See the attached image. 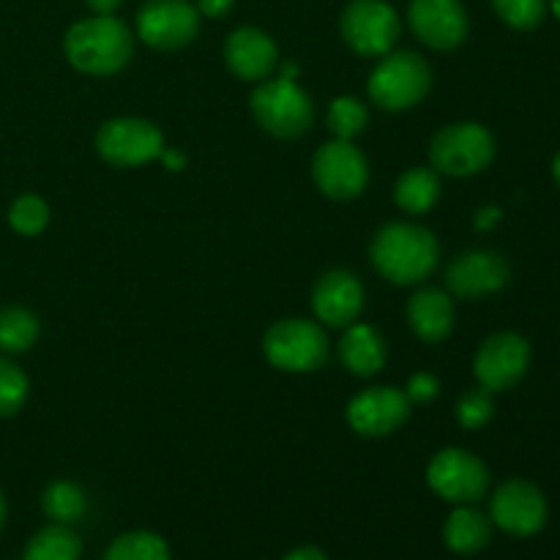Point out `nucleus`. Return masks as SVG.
I'll use <instances>...</instances> for the list:
<instances>
[{"label": "nucleus", "mask_w": 560, "mask_h": 560, "mask_svg": "<svg viewBox=\"0 0 560 560\" xmlns=\"http://www.w3.org/2000/svg\"><path fill=\"white\" fill-rule=\"evenodd\" d=\"M372 266L383 279L394 284H421L438 266L441 246L421 224L392 222L383 224L370 246Z\"/></svg>", "instance_id": "1"}, {"label": "nucleus", "mask_w": 560, "mask_h": 560, "mask_svg": "<svg viewBox=\"0 0 560 560\" xmlns=\"http://www.w3.org/2000/svg\"><path fill=\"white\" fill-rule=\"evenodd\" d=\"M69 63L82 74L107 77L124 69L135 55V36L113 14H96L74 22L63 38Z\"/></svg>", "instance_id": "2"}, {"label": "nucleus", "mask_w": 560, "mask_h": 560, "mask_svg": "<svg viewBox=\"0 0 560 560\" xmlns=\"http://www.w3.org/2000/svg\"><path fill=\"white\" fill-rule=\"evenodd\" d=\"M366 88L377 107L388 113H402V109L416 107L430 93L432 69L419 52H410V49L388 52L372 69Z\"/></svg>", "instance_id": "3"}, {"label": "nucleus", "mask_w": 560, "mask_h": 560, "mask_svg": "<svg viewBox=\"0 0 560 560\" xmlns=\"http://www.w3.org/2000/svg\"><path fill=\"white\" fill-rule=\"evenodd\" d=\"M252 115L268 135L279 140H295L306 135L315 120V107L306 96L304 88L295 80L279 77V80H266L252 91Z\"/></svg>", "instance_id": "4"}, {"label": "nucleus", "mask_w": 560, "mask_h": 560, "mask_svg": "<svg viewBox=\"0 0 560 560\" xmlns=\"http://www.w3.org/2000/svg\"><path fill=\"white\" fill-rule=\"evenodd\" d=\"M262 353L282 372H315L328 361V337L317 323L288 317L268 328Z\"/></svg>", "instance_id": "5"}, {"label": "nucleus", "mask_w": 560, "mask_h": 560, "mask_svg": "<svg viewBox=\"0 0 560 560\" xmlns=\"http://www.w3.org/2000/svg\"><path fill=\"white\" fill-rule=\"evenodd\" d=\"M430 159L435 173L468 178L490 167L495 159V140L481 124H452L443 126L430 142Z\"/></svg>", "instance_id": "6"}, {"label": "nucleus", "mask_w": 560, "mask_h": 560, "mask_svg": "<svg viewBox=\"0 0 560 560\" xmlns=\"http://www.w3.org/2000/svg\"><path fill=\"white\" fill-rule=\"evenodd\" d=\"M427 485L454 506H476L490 490V468L468 448H443L427 465Z\"/></svg>", "instance_id": "7"}, {"label": "nucleus", "mask_w": 560, "mask_h": 560, "mask_svg": "<svg viewBox=\"0 0 560 560\" xmlns=\"http://www.w3.org/2000/svg\"><path fill=\"white\" fill-rule=\"evenodd\" d=\"M345 44L364 58H383L399 38V16L386 0H353L339 20Z\"/></svg>", "instance_id": "8"}, {"label": "nucleus", "mask_w": 560, "mask_h": 560, "mask_svg": "<svg viewBox=\"0 0 560 560\" xmlns=\"http://www.w3.org/2000/svg\"><path fill=\"white\" fill-rule=\"evenodd\" d=\"M164 135L142 118H113L96 131V151L113 167H140L156 162L164 151Z\"/></svg>", "instance_id": "9"}, {"label": "nucleus", "mask_w": 560, "mask_h": 560, "mask_svg": "<svg viewBox=\"0 0 560 560\" xmlns=\"http://www.w3.org/2000/svg\"><path fill=\"white\" fill-rule=\"evenodd\" d=\"M312 178L331 200H353L370 184V164L353 140L326 142L312 159Z\"/></svg>", "instance_id": "10"}, {"label": "nucleus", "mask_w": 560, "mask_h": 560, "mask_svg": "<svg viewBox=\"0 0 560 560\" xmlns=\"http://www.w3.org/2000/svg\"><path fill=\"white\" fill-rule=\"evenodd\" d=\"M547 498L534 481L509 479L492 492L490 498V520L492 525L517 539H530L547 525Z\"/></svg>", "instance_id": "11"}, {"label": "nucleus", "mask_w": 560, "mask_h": 560, "mask_svg": "<svg viewBox=\"0 0 560 560\" xmlns=\"http://www.w3.org/2000/svg\"><path fill=\"white\" fill-rule=\"evenodd\" d=\"M530 366L528 339L514 331H498L481 342L474 359V375L490 394L509 392L525 377Z\"/></svg>", "instance_id": "12"}, {"label": "nucleus", "mask_w": 560, "mask_h": 560, "mask_svg": "<svg viewBox=\"0 0 560 560\" xmlns=\"http://www.w3.org/2000/svg\"><path fill=\"white\" fill-rule=\"evenodd\" d=\"M137 33L153 49H180L200 33V11L189 0H145Z\"/></svg>", "instance_id": "13"}, {"label": "nucleus", "mask_w": 560, "mask_h": 560, "mask_svg": "<svg viewBox=\"0 0 560 560\" xmlns=\"http://www.w3.org/2000/svg\"><path fill=\"white\" fill-rule=\"evenodd\" d=\"M408 20L416 38L441 52L457 49L470 31L468 11L459 0H410Z\"/></svg>", "instance_id": "14"}, {"label": "nucleus", "mask_w": 560, "mask_h": 560, "mask_svg": "<svg viewBox=\"0 0 560 560\" xmlns=\"http://www.w3.org/2000/svg\"><path fill=\"white\" fill-rule=\"evenodd\" d=\"M509 262L501 252L470 249L454 257L446 268V288L457 299H485L509 284Z\"/></svg>", "instance_id": "15"}, {"label": "nucleus", "mask_w": 560, "mask_h": 560, "mask_svg": "<svg viewBox=\"0 0 560 560\" xmlns=\"http://www.w3.org/2000/svg\"><path fill=\"white\" fill-rule=\"evenodd\" d=\"M410 399L402 388L375 386L348 405V424L364 438H386L408 421Z\"/></svg>", "instance_id": "16"}, {"label": "nucleus", "mask_w": 560, "mask_h": 560, "mask_svg": "<svg viewBox=\"0 0 560 560\" xmlns=\"http://www.w3.org/2000/svg\"><path fill=\"white\" fill-rule=\"evenodd\" d=\"M312 310L317 320L331 328H348L364 310V288L350 271H328L312 290Z\"/></svg>", "instance_id": "17"}, {"label": "nucleus", "mask_w": 560, "mask_h": 560, "mask_svg": "<svg viewBox=\"0 0 560 560\" xmlns=\"http://www.w3.org/2000/svg\"><path fill=\"white\" fill-rule=\"evenodd\" d=\"M277 44L260 27L244 25L233 31L224 44V63L233 71L238 80L246 82H260L268 80L273 69H277Z\"/></svg>", "instance_id": "18"}, {"label": "nucleus", "mask_w": 560, "mask_h": 560, "mask_svg": "<svg viewBox=\"0 0 560 560\" xmlns=\"http://www.w3.org/2000/svg\"><path fill=\"white\" fill-rule=\"evenodd\" d=\"M408 323L421 342H443L454 331L452 295L441 288H421L408 304Z\"/></svg>", "instance_id": "19"}, {"label": "nucleus", "mask_w": 560, "mask_h": 560, "mask_svg": "<svg viewBox=\"0 0 560 560\" xmlns=\"http://www.w3.org/2000/svg\"><path fill=\"white\" fill-rule=\"evenodd\" d=\"M339 359H342L345 370L353 375L372 377L386 364V342L377 328L366 326V323H350L339 342Z\"/></svg>", "instance_id": "20"}, {"label": "nucleus", "mask_w": 560, "mask_h": 560, "mask_svg": "<svg viewBox=\"0 0 560 560\" xmlns=\"http://www.w3.org/2000/svg\"><path fill=\"white\" fill-rule=\"evenodd\" d=\"M443 541L457 556H479L492 541V520L476 506H457L443 525Z\"/></svg>", "instance_id": "21"}, {"label": "nucleus", "mask_w": 560, "mask_h": 560, "mask_svg": "<svg viewBox=\"0 0 560 560\" xmlns=\"http://www.w3.org/2000/svg\"><path fill=\"white\" fill-rule=\"evenodd\" d=\"M441 197V178L430 167H410L394 186V200L405 213H427Z\"/></svg>", "instance_id": "22"}, {"label": "nucleus", "mask_w": 560, "mask_h": 560, "mask_svg": "<svg viewBox=\"0 0 560 560\" xmlns=\"http://www.w3.org/2000/svg\"><path fill=\"white\" fill-rule=\"evenodd\" d=\"M82 541L69 525L52 523L36 530L25 545L22 560H80Z\"/></svg>", "instance_id": "23"}, {"label": "nucleus", "mask_w": 560, "mask_h": 560, "mask_svg": "<svg viewBox=\"0 0 560 560\" xmlns=\"http://www.w3.org/2000/svg\"><path fill=\"white\" fill-rule=\"evenodd\" d=\"M42 509H44V514L52 520V523L71 525V523H77L82 514H85L88 498H85V492H82L80 485L58 479V481H52V485H47V490H44Z\"/></svg>", "instance_id": "24"}, {"label": "nucleus", "mask_w": 560, "mask_h": 560, "mask_svg": "<svg viewBox=\"0 0 560 560\" xmlns=\"http://www.w3.org/2000/svg\"><path fill=\"white\" fill-rule=\"evenodd\" d=\"M38 339V317L25 306L0 310V350L3 353H25Z\"/></svg>", "instance_id": "25"}, {"label": "nucleus", "mask_w": 560, "mask_h": 560, "mask_svg": "<svg viewBox=\"0 0 560 560\" xmlns=\"http://www.w3.org/2000/svg\"><path fill=\"white\" fill-rule=\"evenodd\" d=\"M170 547L153 530H129L113 539L104 560H170Z\"/></svg>", "instance_id": "26"}, {"label": "nucleus", "mask_w": 560, "mask_h": 560, "mask_svg": "<svg viewBox=\"0 0 560 560\" xmlns=\"http://www.w3.org/2000/svg\"><path fill=\"white\" fill-rule=\"evenodd\" d=\"M370 113H366L364 102L355 96H337L328 107V129L337 140H353L364 131Z\"/></svg>", "instance_id": "27"}, {"label": "nucleus", "mask_w": 560, "mask_h": 560, "mask_svg": "<svg viewBox=\"0 0 560 560\" xmlns=\"http://www.w3.org/2000/svg\"><path fill=\"white\" fill-rule=\"evenodd\" d=\"M27 377L14 361L0 355V419L20 413L27 399Z\"/></svg>", "instance_id": "28"}, {"label": "nucleus", "mask_w": 560, "mask_h": 560, "mask_svg": "<svg viewBox=\"0 0 560 560\" xmlns=\"http://www.w3.org/2000/svg\"><path fill=\"white\" fill-rule=\"evenodd\" d=\"M9 224L20 235H38L49 224V208L38 195L16 197L9 208Z\"/></svg>", "instance_id": "29"}, {"label": "nucleus", "mask_w": 560, "mask_h": 560, "mask_svg": "<svg viewBox=\"0 0 560 560\" xmlns=\"http://www.w3.org/2000/svg\"><path fill=\"white\" fill-rule=\"evenodd\" d=\"M495 14L517 31H534L547 14V0H490Z\"/></svg>", "instance_id": "30"}, {"label": "nucleus", "mask_w": 560, "mask_h": 560, "mask_svg": "<svg viewBox=\"0 0 560 560\" xmlns=\"http://www.w3.org/2000/svg\"><path fill=\"white\" fill-rule=\"evenodd\" d=\"M492 413H495V405H492V394L487 388H470L459 397L457 419L465 430H481L492 419Z\"/></svg>", "instance_id": "31"}, {"label": "nucleus", "mask_w": 560, "mask_h": 560, "mask_svg": "<svg viewBox=\"0 0 560 560\" xmlns=\"http://www.w3.org/2000/svg\"><path fill=\"white\" fill-rule=\"evenodd\" d=\"M438 392H441V381H438L435 375H430V372H416V375L408 381V386H405V394H408L410 405L432 402V399L438 397Z\"/></svg>", "instance_id": "32"}, {"label": "nucleus", "mask_w": 560, "mask_h": 560, "mask_svg": "<svg viewBox=\"0 0 560 560\" xmlns=\"http://www.w3.org/2000/svg\"><path fill=\"white\" fill-rule=\"evenodd\" d=\"M235 0H197L195 9L200 11L202 16H211V20H219V16H228L230 9H233Z\"/></svg>", "instance_id": "33"}, {"label": "nucleus", "mask_w": 560, "mask_h": 560, "mask_svg": "<svg viewBox=\"0 0 560 560\" xmlns=\"http://www.w3.org/2000/svg\"><path fill=\"white\" fill-rule=\"evenodd\" d=\"M282 560H328V556L320 550V547L306 545V547H295V550H290Z\"/></svg>", "instance_id": "34"}, {"label": "nucleus", "mask_w": 560, "mask_h": 560, "mask_svg": "<svg viewBox=\"0 0 560 560\" xmlns=\"http://www.w3.org/2000/svg\"><path fill=\"white\" fill-rule=\"evenodd\" d=\"M159 159H162V162H164V167L175 170V173L186 167V153H180L178 148H164L162 156H159Z\"/></svg>", "instance_id": "35"}, {"label": "nucleus", "mask_w": 560, "mask_h": 560, "mask_svg": "<svg viewBox=\"0 0 560 560\" xmlns=\"http://www.w3.org/2000/svg\"><path fill=\"white\" fill-rule=\"evenodd\" d=\"M88 9L93 11V14H115V11L120 9V3L124 0H85Z\"/></svg>", "instance_id": "36"}, {"label": "nucleus", "mask_w": 560, "mask_h": 560, "mask_svg": "<svg viewBox=\"0 0 560 560\" xmlns=\"http://www.w3.org/2000/svg\"><path fill=\"white\" fill-rule=\"evenodd\" d=\"M498 219H501V211H498V208H485V211L476 213V228L487 230V228H492Z\"/></svg>", "instance_id": "37"}, {"label": "nucleus", "mask_w": 560, "mask_h": 560, "mask_svg": "<svg viewBox=\"0 0 560 560\" xmlns=\"http://www.w3.org/2000/svg\"><path fill=\"white\" fill-rule=\"evenodd\" d=\"M3 525H5V498L3 492H0V530H3Z\"/></svg>", "instance_id": "38"}, {"label": "nucleus", "mask_w": 560, "mask_h": 560, "mask_svg": "<svg viewBox=\"0 0 560 560\" xmlns=\"http://www.w3.org/2000/svg\"><path fill=\"white\" fill-rule=\"evenodd\" d=\"M552 175H556V180H558V186H560V151H558V156L552 159Z\"/></svg>", "instance_id": "39"}, {"label": "nucleus", "mask_w": 560, "mask_h": 560, "mask_svg": "<svg viewBox=\"0 0 560 560\" xmlns=\"http://www.w3.org/2000/svg\"><path fill=\"white\" fill-rule=\"evenodd\" d=\"M552 11H556V16L560 20V0H552Z\"/></svg>", "instance_id": "40"}]
</instances>
